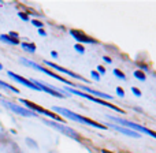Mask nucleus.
Listing matches in <instances>:
<instances>
[{"instance_id": "1", "label": "nucleus", "mask_w": 156, "mask_h": 153, "mask_svg": "<svg viewBox=\"0 0 156 153\" xmlns=\"http://www.w3.org/2000/svg\"><path fill=\"white\" fill-rule=\"evenodd\" d=\"M54 111H55V112H58V113H60V115L66 116V118L71 119V120L78 122V123H83V124H88V126H93V127H97V129H101V130H104V129H105L104 124L97 123V122L92 120V119L85 118V116H81V115H78V113H76V112H71L70 110H66V108H62V107H54Z\"/></svg>"}, {"instance_id": "2", "label": "nucleus", "mask_w": 156, "mask_h": 153, "mask_svg": "<svg viewBox=\"0 0 156 153\" xmlns=\"http://www.w3.org/2000/svg\"><path fill=\"white\" fill-rule=\"evenodd\" d=\"M65 90L69 92V93H71V94H76V96L83 97V99H88V100H90V101H93V103H97V104H100V105H104V107L110 108V110H115L116 112H119V113H125V111L121 110V108H118L116 105H112V104H110V103L104 101V100H101V99H97V97H93V96H89V94H86V93H82L81 90H77V89H73V88H69V86H67V88H65Z\"/></svg>"}, {"instance_id": "3", "label": "nucleus", "mask_w": 156, "mask_h": 153, "mask_svg": "<svg viewBox=\"0 0 156 153\" xmlns=\"http://www.w3.org/2000/svg\"><path fill=\"white\" fill-rule=\"evenodd\" d=\"M108 119H111V120H112V122H115V123L122 124V126L127 127V129L133 130V131H136V133H138V131H140V133H144V134H148V135H151V137L156 138V133H155V131H152V130L147 129V127H144V126H140V124H137V123H133V122L125 120V119L115 118V116H108Z\"/></svg>"}, {"instance_id": "4", "label": "nucleus", "mask_w": 156, "mask_h": 153, "mask_svg": "<svg viewBox=\"0 0 156 153\" xmlns=\"http://www.w3.org/2000/svg\"><path fill=\"white\" fill-rule=\"evenodd\" d=\"M21 103L26 105L27 108H30V110L36 111V112H40V113H43V115H45V116H49V118L54 119L55 122H60V123H65V120H63V119L60 118L59 115H56V113L51 112V111H48V110H44L43 107H40V105H36L34 103L27 101V100H23V99H21Z\"/></svg>"}, {"instance_id": "5", "label": "nucleus", "mask_w": 156, "mask_h": 153, "mask_svg": "<svg viewBox=\"0 0 156 153\" xmlns=\"http://www.w3.org/2000/svg\"><path fill=\"white\" fill-rule=\"evenodd\" d=\"M47 124H49L51 127H55L56 130H59L60 133H63V134H66V135H69V137H71V138H74V140H77L78 142H81V137H80V134H78L77 131H74L73 129H70V127H67V126H63V124H60V123H56V122H49V120H44Z\"/></svg>"}, {"instance_id": "6", "label": "nucleus", "mask_w": 156, "mask_h": 153, "mask_svg": "<svg viewBox=\"0 0 156 153\" xmlns=\"http://www.w3.org/2000/svg\"><path fill=\"white\" fill-rule=\"evenodd\" d=\"M33 83H34L36 86H37L40 90H43V92H45V93H49L51 96H55V97H59V99H65V94L62 93V92H59L56 89V86H52V85H45V83H43V82H40V81H36V79H33L32 81Z\"/></svg>"}, {"instance_id": "7", "label": "nucleus", "mask_w": 156, "mask_h": 153, "mask_svg": "<svg viewBox=\"0 0 156 153\" xmlns=\"http://www.w3.org/2000/svg\"><path fill=\"white\" fill-rule=\"evenodd\" d=\"M3 104L5 105V107H8L11 111H14L15 113H18V115H22V116H37L33 111L27 110V108H22L19 107V105H15L14 103H8V101H3Z\"/></svg>"}, {"instance_id": "8", "label": "nucleus", "mask_w": 156, "mask_h": 153, "mask_svg": "<svg viewBox=\"0 0 156 153\" xmlns=\"http://www.w3.org/2000/svg\"><path fill=\"white\" fill-rule=\"evenodd\" d=\"M70 34L73 36L74 38L78 41V43H86V44H97V41L94 40V38L89 37V36H86L83 32H80V30H74L71 29L70 30Z\"/></svg>"}, {"instance_id": "9", "label": "nucleus", "mask_w": 156, "mask_h": 153, "mask_svg": "<svg viewBox=\"0 0 156 153\" xmlns=\"http://www.w3.org/2000/svg\"><path fill=\"white\" fill-rule=\"evenodd\" d=\"M44 63H45L47 66H49V67H52V68H55V70L60 71V73H63V74H67V75H70L71 78H76V79H80V81H82V82H88V81H86L83 77L78 75V74L73 73V71H70V70H67V68H63V67H60V66L55 64V63H52V62H48V60H45V62H44Z\"/></svg>"}, {"instance_id": "10", "label": "nucleus", "mask_w": 156, "mask_h": 153, "mask_svg": "<svg viewBox=\"0 0 156 153\" xmlns=\"http://www.w3.org/2000/svg\"><path fill=\"white\" fill-rule=\"evenodd\" d=\"M8 77L10 78H12V79H15L16 82H19V83H23L25 86H27V88H30V89H33V90H38L40 92V89L37 88V86L34 85V83L32 82V81H27V79H25V78H22V77H19V75H16L15 73H12V71H8Z\"/></svg>"}, {"instance_id": "11", "label": "nucleus", "mask_w": 156, "mask_h": 153, "mask_svg": "<svg viewBox=\"0 0 156 153\" xmlns=\"http://www.w3.org/2000/svg\"><path fill=\"white\" fill-rule=\"evenodd\" d=\"M78 88L82 90V93L83 92H88V94L89 96H96L97 99L99 97H101L103 100L104 99H108V100H111V99H114V97H111L110 94H107V93H103V92H97V90H93V89H90V88H88V86H82V85H80Z\"/></svg>"}, {"instance_id": "12", "label": "nucleus", "mask_w": 156, "mask_h": 153, "mask_svg": "<svg viewBox=\"0 0 156 153\" xmlns=\"http://www.w3.org/2000/svg\"><path fill=\"white\" fill-rule=\"evenodd\" d=\"M108 126H110L111 129H114V130H118V131H121L122 134L127 135V137H133V138H140V134H138V133L133 131V130L127 129V127H121V126H118V124H114V123H110V124H108Z\"/></svg>"}, {"instance_id": "13", "label": "nucleus", "mask_w": 156, "mask_h": 153, "mask_svg": "<svg viewBox=\"0 0 156 153\" xmlns=\"http://www.w3.org/2000/svg\"><path fill=\"white\" fill-rule=\"evenodd\" d=\"M0 41H4V43H7V44H12V45H18V44H19L18 38H12V37L5 36V34L0 36Z\"/></svg>"}, {"instance_id": "14", "label": "nucleus", "mask_w": 156, "mask_h": 153, "mask_svg": "<svg viewBox=\"0 0 156 153\" xmlns=\"http://www.w3.org/2000/svg\"><path fill=\"white\" fill-rule=\"evenodd\" d=\"M22 48H23L25 51L30 52V54H34V52H36V45H34V44H26V43H22Z\"/></svg>"}, {"instance_id": "15", "label": "nucleus", "mask_w": 156, "mask_h": 153, "mask_svg": "<svg viewBox=\"0 0 156 153\" xmlns=\"http://www.w3.org/2000/svg\"><path fill=\"white\" fill-rule=\"evenodd\" d=\"M0 88H4V89H8V90L14 92V93H19V90H18V89H16V88H14V86H11V85H8V83L3 82V81H0Z\"/></svg>"}, {"instance_id": "16", "label": "nucleus", "mask_w": 156, "mask_h": 153, "mask_svg": "<svg viewBox=\"0 0 156 153\" xmlns=\"http://www.w3.org/2000/svg\"><path fill=\"white\" fill-rule=\"evenodd\" d=\"M133 75H134L136 78H137V79H140V81H143V82H144V81H145L147 79V77H145V74H144L143 73V71H134V74H133Z\"/></svg>"}, {"instance_id": "17", "label": "nucleus", "mask_w": 156, "mask_h": 153, "mask_svg": "<svg viewBox=\"0 0 156 153\" xmlns=\"http://www.w3.org/2000/svg\"><path fill=\"white\" fill-rule=\"evenodd\" d=\"M114 75H116L119 78V79H126V77H125V74L122 73L121 70H118V68H115V70H114Z\"/></svg>"}, {"instance_id": "18", "label": "nucleus", "mask_w": 156, "mask_h": 153, "mask_svg": "<svg viewBox=\"0 0 156 153\" xmlns=\"http://www.w3.org/2000/svg\"><path fill=\"white\" fill-rule=\"evenodd\" d=\"M74 49H76L77 52H80V54H83V52H85V48H83L81 44H76V45H74Z\"/></svg>"}, {"instance_id": "19", "label": "nucleus", "mask_w": 156, "mask_h": 153, "mask_svg": "<svg viewBox=\"0 0 156 153\" xmlns=\"http://www.w3.org/2000/svg\"><path fill=\"white\" fill-rule=\"evenodd\" d=\"M132 92H133V94H134V96H137V97H141V96H143V94H141V92L138 90L137 88H134V86L132 88Z\"/></svg>"}, {"instance_id": "20", "label": "nucleus", "mask_w": 156, "mask_h": 153, "mask_svg": "<svg viewBox=\"0 0 156 153\" xmlns=\"http://www.w3.org/2000/svg\"><path fill=\"white\" fill-rule=\"evenodd\" d=\"M97 73H99L100 75H104V74H105V68L103 67V66H99V67H97Z\"/></svg>"}, {"instance_id": "21", "label": "nucleus", "mask_w": 156, "mask_h": 153, "mask_svg": "<svg viewBox=\"0 0 156 153\" xmlns=\"http://www.w3.org/2000/svg\"><path fill=\"white\" fill-rule=\"evenodd\" d=\"M90 75L93 77L96 81H100V74L97 73V71H92V73H90Z\"/></svg>"}, {"instance_id": "22", "label": "nucleus", "mask_w": 156, "mask_h": 153, "mask_svg": "<svg viewBox=\"0 0 156 153\" xmlns=\"http://www.w3.org/2000/svg\"><path fill=\"white\" fill-rule=\"evenodd\" d=\"M32 23L34 25V26L40 27V29H41V27H43V22H40V21H36V19H34V21H32Z\"/></svg>"}, {"instance_id": "23", "label": "nucleus", "mask_w": 156, "mask_h": 153, "mask_svg": "<svg viewBox=\"0 0 156 153\" xmlns=\"http://www.w3.org/2000/svg\"><path fill=\"white\" fill-rule=\"evenodd\" d=\"M116 94H118L119 97H125V92L122 90L121 88H116Z\"/></svg>"}, {"instance_id": "24", "label": "nucleus", "mask_w": 156, "mask_h": 153, "mask_svg": "<svg viewBox=\"0 0 156 153\" xmlns=\"http://www.w3.org/2000/svg\"><path fill=\"white\" fill-rule=\"evenodd\" d=\"M18 15L21 16V18L23 19V21H29V16H27V14H25V12H19Z\"/></svg>"}, {"instance_id": "25", "label": "nucleus", "mask_w": 156, "mask_h": 153, "mask_svg": "<svg viewBox=\"0 0 156 153\" xmlns=\"http://www.w3.org/2000/svg\"><path fill=\"white\" fill-rule=\"evenodd\" d=\"M103 59H104V62H107V63H111V62H112V60H111L108 56H104V57H103Z\"/></svg>"}, {"instance_id": "26", "label": "nucleus", "mask_w": 156, "mask_h": 153, "mask_svg": "<svg viewBox=\"0 0 156 153\" xmlns=\"http://www.w3.org/2000/svg\"><path fill=\"white\" fill-rule=\"evenodd\" d=\"M51 55H52V57H58V52L56 51H52Z\"/></svg>"}, {"instance_id": "27", "label": "nucleus", "mask_w": 156, "mask_h": 153, "mask_svg": "<svg viewBox=\"0 0 156 153\" xmlns=\"http://www.w3.org/2000/svg\"><path fill=\"white\" fill-rule=\"evenodd\" d=\"M38 33H40V34H41V36H47V33H45V32H44V30H43V29H40V30H38Z\"/></svg>"}, {"instance_id": "28", "label": "nucleus", "mask_w": 156, "mask_h": 153, "mask_svg": "<svg viewBox=\"0 0 156 153\" xmlns=\"http://www.w3.org/2000/svg\"><path fill=\"white\" fill-rule=\"evenodd\" d=\"M138 66H140V67L143 68V70H148V67H147V66H143V64H138Z\"/></svg>"}, {"instance_id": "29", "label": "nucleus", "mask_w": 156, "mask_h": 153, "mask_svg": "<svg viewBox=\"0 0 156 153\" xmlns=\"http://www.w3.org/2000/svg\"><path fill=\"white\" fill-rule=\"evenodd\" d=\"M101 152H103V153H111L110 151H101Z\"/></svg>"}, {"instance_id": "30", "label": "nucleus", "mask_w": 156, "mask_h": 153, "mask_svg": "<svg viewBox=\"0 0 156 153\" xmlns=\"http://www.w3.org/2000/svg\"><path fill=\"white\" fill-rule=\"evenodd\" d=\"M2 68H3V67H2V64H0V70H2Z\"/></svg>"}, {"instance_id": "31", "label": "nucleus", "mask_w": 156, "mask_h": 153, "mask_svg": "<svg viewBox=\"0 0 156 153\" xmlns=\"http://www.w3.org/2000/svg\"><path fill=\"white\" fill-rule=\"evenodd\" d=\"M0 97H2V94H0Z\"/></svg>"}]
</instances>
